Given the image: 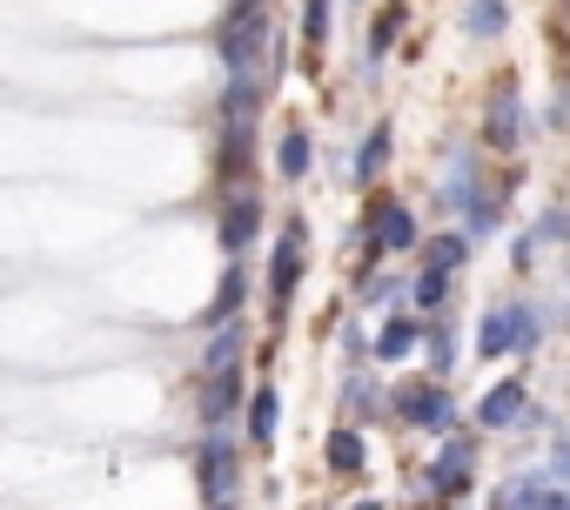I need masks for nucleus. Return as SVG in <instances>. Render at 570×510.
<instances>
[{
    "label": "nucleus",
    "mask_w": 570,
    "mask_h": 510,
    "mask_svg": "<svg viewBox=\"0 0 570 510\" xmlns=\"http://www.w3.org/2000/svg\"><path fill=\"white\" fill-rule=\"evenodd\" d=\"M436 215H456V228H463L470 242L503 222V182H483V155H476V148H450V155H443Z\"/></svg>",
    "instance_id": "obj_1"
},
{
    "label": "nucleus",
    "mask_w": 570,
    "mask_h": 510,
    "mask_svg": "<svg viewBox=\"0 0 570 510\" xmlns=\"http://www.w3.org/2000/svg\"><path fill=\"white\" fill-rule=\"evenodd\" d=\"M383 416H396L403 430H423V437H450L463 423L450 383H436V376H410V383L383 390Z\"/></svg>",
    "instance_id": "obj_2"
},
{
    "label": "nucleus",
    "mask_w": 570,
    "mask_h": 510,
    "mask_svg": "<svg viewBox=\"0 0 570 510\" xmlns=\"http://www.w3.org/2000/svg\"><path fill=\"white\" fill-rule=\"evenodd\" d=\"M303 276H309V222L289 215L268 242V323H289V303H296Z\"/></svg>",
    "instance_id": "obj_3"
},
{
    "label": "nucleus",
    "mask_w": 570,
    "mask_h": 510,
    "mask_svg": "<svg viewBox=\"0 0 570 510\" xmlns=\"http://www.w3.org/2000/svg\"><path fill=\"white\" fill-rule=\"evenodd\" d=\"M423 242V215L403 195H370L363 215V263H390V255H416Z\"/></svg>",
    "instance_id": "obj_4"
},
{
    "label": "nucleus",
    "mask_w": 570,
    "mask_h": 510,
    "mask_svg": "<svg viewBox=\"0 0 570 510\" xmlns=\"http://www.w3.org/2000/svg\"><path fill=\"white\" fill-rule=\"evenodd\" d=\"M195 483H202L208 503L235 497V483H242V437L235 430H202V443H195Z\"/></svg>",
    "instance_id": "obj_5"
},
{
    "label": "nucleus",
    "mask_w": 570,
    "mask_h": 510,
    "mask_svg": "<svg viewBox=\"0 0 570 510\" xmlns=\"http://www.w3.org/2000/svg\"><path fill=\"white\" fill-rule=\"evenodd\" d=\"M262 222H268V202H262L255 188H228V195H222V208H215V242H222L228 263H242V255H248V242L262 235Z\"/></svg>",
    "instance_id": "obj_6"
},
{
    "label": "nucleus",
    "mask_w": 570,
    "mask_h": 510,
    "mask_svg": "<svg viewBox=\"0 0 570 510\" xmlns=\"http://www.w3.org/2000/svg\"><path fill=\"white\" fill-rule=\"evenodd\" d=\"M483 148L490 155H523L530 148V101L517 88H497L483 101Z\"/></svg>",
    "instance_id": "obj_7"
},
{
    "label": "nucleus",
    "mask_w": 570,
    "mask_h": 510,
    "mask_svg": "<svg viewBox=\"0 0 570 510\" xmlns=\"http://www.w3.org/2000/svg\"><path fill=\"white\" fill-rule=\"evenodd\" d=\"M423 490L430 497H470L476 490V437H463V430H450L443 437V450H436V463L423 470Z\"/></svg>",
    "instance_id": "obj_8"
},
{
    "label": "nucleus",
    "mask_w": 570,
    "mask_h": 510,
    "mask_svg": "<svg viewBox=\"0 0 570 510\" xmlns=\"http://www.w3.org/2000/svg\"><path fill=\"white\" fill-rule=\"evenodd\" d=\"M503 330H510V350H503V363H537L543 336L557 330V303L517 296V303H503Z\"/></svg>",
    "instance_id": "obj_9"
},
{
    "label": "nucleus",
    "mask_w": 570,
    "mask_h": 510,
    "mask_svg": "<svg viewBox=\"0 0 570 510\" xmlns=\"http://www.w3.org/2000/svg\"><path fill=\"white\" fill-rule=\"evenodd\" d=\"M490 510H570V497H563V483L543 463H530V470H510L490 490Z\"/></svg>",
    "instance_id": "obj_10"
},
{
    "label": "nucleus",
    "mask_w": 570,
    "mask_h": 510,
    "mask_svg": "<svg viewBox=\"0 0 570 510\" xmlns=\"http://www.w3.org/2000/svg\"><path fill=\"white\" fill-rule=\"evenodd\" d=\"M416 343H423V316H416V310H390L383 330L370 336V370H396V363H410Z\"/></svg>",
    "instance_id": "obj_11"
},
{
    "label": "nucleus",
    "mask_w": 570,
    "mask_h": 510,
    "mask_svg": "<svg viewBox=\"0 0 570 510\" xmlns=\"http://www.w3.org/2000/svg\"><path fill=\"white\" fill-rule=\"evenodd\" d=\"M523 410H530V383L523 376H503L476 396V430L503 437V430H523Z\"/></svg>",
    "instance_id": "obj_12"
},
{
    "label": "nucleus",
    "mask_w": 570,
    "mask_h": 510,
    "mask_svg": "<svg viewBox=\"0 0 570 510\" xmlns=\"http://www.w3.org/2000/svg\"><path fill=\"white\" fill-rule=\"evenodd\" d=\"M390 161H396V128H390V121H370L363 148L343 161V182H350V188H376V182L390 175Z\"/></svg>",
    "instance_id": "obj_13"
},
{
    "label": "nucleus",
    "mask_w": 570,
    "mask_h": 510,
    "mask_svg": "<svg viewBox=\"0 0 570 510\" xmlns=\"http://www.w3.org/2000/svg\"><path fill=\"white\" fill-rule=\"evenodd\" d=\"M242 370H228V376H202L195 383V423L202 430H228L235 416H242Z\"/></svg>",
    "instance_id": "obj_14"
},
{
    "label": "nucleus",
    "mask_w": 570,
    "mask_h": 510,
    "mask_svg": "<svg viewBox=\"0 0 570 510\" xmlns=\"http://www.w3.org/2000/svg\"><path fill=\"white\" fill-rule=\"evenodd\" d=\"M336 416L343 423H383V383L376 370H343V390H336Z\"/></svg>",
    "instance_id": "obj_15"
},
{
    "label": "nucleus",
    "mask_w": 570,
    "mask_h": 510,
    "mask_svg": "<svg viewBox=\"0 0 570 510\" xmlns=\"http://www.w3.org/2000/svg\"><path fill=\"white\" fill-rule=\"evenodd\" d=\"M309 168H316V135L296 121V128H282V141H275V182H289V188H303L309 182Z\"/></svg>",
    "instance_id": "obj_16"
},
{
    "label": "nucleus",
    "mask_w": 570,
    "mask_h": 510,
    "mask_svg": "<svg viewBox=\"0 0 570 510\" xmlns=\"http://www.w3.org/2000/svg\"><path fill=\"white\" fill-rule=\"evenodd\" d=\"M470 248H476V242H470L463 228H436V235L416 242V263H423V269H443V276H463V269H470Z\"/></svg>",
    "instance_id": "obj_17"
},
{
    "label": "nucleus",
    "mask_w": 570,
    "mask_h": 510,
    "mask_svg": "<svg viewBox=\"0 0 570 510\" xmlns=\"http://www.w3.org/2000/svg\"><path fill=\"white\" fill-rule=\"evenodd\" d=\"M242 350H248L242 316H235V323H215V330H208V350H202V363H195V376H228V370H242Z\"/></svg>",
    "instance_id": "obj_18"
},
{
    "label": "nucleus",
    "mask_w": 570,
    "mask_h": 510,
    "mask_svg": "<svg viewBox=\"0 0 570 510\" xmlns=\"http://www.w3.org/2000/svg\"><path fill=\"white\" fill-rule=\"evenodd\" d=\"M416 356H430V376H436V383H450V376L463 370V350H456L450 316H423V343H416Z\"/></svg>",
    "instance_id": "obj_19"
},
{
    "label": "nucleus",
    "mask_w": 570,
    "mask_h": 510,
    "mask_svg": "<svg viewBox=\"0 0 570 510\" xmlns=\"http://www.w3.org/2000/svg\"><path fill=\"white\" fill-rule=\"evenodd\" d=\"M323 463H330V477H370V443H363V430H356V423H336V430L323 437Z\"/></svg>",
    "instance_id": "obj_20"
},
{
    "label": "nucleus",
    "mask_w": 570,
    "mask_h": 510,
    "mask_svg": "<svg viewBox=\"0 0 570 510\" xmlns=\"http://www.w3.org/2000/svg\"><path fill=\"white\" fill-rule=\"evenodd\" d=\"M450 296H456V276H443V269H416L410 290H403V303L416 316H450Z\"/></svg>",
    "instance_id": "obj_21"
},
{
    "label": "nucleus",
    "mask_w": 570,
    "mask_h": 510,
    "mask_svg": "<svg viewBox=\"0 0 570 510\" xmlns=\"http://www.w3.org/2000/svg\"><path fill=\"white\" fill-rule=\"evenodd\" d=\"M275 423H282V396H275V383H262L255 396H242V430H248L255 450L275 443Z\"/></svg>",
    "instance_id": "obj_22"
},
{
    "label": "nucleus",
    "mask_w": 570,
    "mask_h": 510,
    "mask_svg": "<svg viewBox=\"0 0 570 510\" xmlns=\"http://www.w3.org/2000/svg\"><path fill=\"white\" fill-rule=\"evenodd\" d=\"M456 28H463L470 41H503V35H510V0H463Z\"/></svg>",
    "instance_id": "obj_23"
},
{
    "label": "nucleus",
    "mask_w": 570,
    "mask_h": 510,
    "mask_svg": "<svg viewBox=\"0 0 570 510\" xmlns=\"http://www.w3.org/2000/svg\"><path fill=\"white\" fill-rule=\"evenodd\" d=\"M403 28H410V8H403V0H383L376 21H370V61H363V75H376V61L403 41Z\"/></svg>",
    "instance_id": "obj_24"
},
{
    "label": "nucleus",
    "mask_w": 570,
    "mask_h": 510,
    "mask_svg": "<svg viewBox=\"0 0 570 510\" xmlns=\"http://www.w3.org/2000/svg\"><path fill=\"white\" fill-rule=\"evenodd\" d=\"M242 296H248V276H242V263H228V269H222V290H215V303L202 310V330H215V323H235V316H242Z\"/></svg>",
    "instance_id": "obj_25"
},
{
    "label": "nucleus",
    "mask_w": 570,
    "mask_h": 510,
    "mask_svg": "<svg viewBox=\"0 0 570 510\" xmlns=\"http://www.w3.org/2000/svg\"><path fill=\"white\" fill-rule=\"evenodd\" d=\"M503 350H510L503 303H490V310H483V323H476V363H503Z\"/></svg>",
    "instance_id": "obj_26"
},
{
    "label": "nucleus",
    "mask_w": 570,
    "mask_h": 510,
    "mask_svg": "<svg viewBox=\"0 0 570 510\" xmlns=\"http://www.w3.org/2000/svg\"><path fill=\"white\" fill-rule=\"evenodd\" d=\"M336 350H343V370H370V330L356 316L336 323Z\"/></svg>",
    "instance_id": "obj_27"
},
{
    "label": "nucleus",
    "mask_w": 570,
    "mask_h": 510,
    "mask_svg": "<svg viewBox=\"0 0 570 510\" xmlns=\"http://www.w3.org/2000/svg\"><path fill=\"white\" fill-rule=\"evenodd\" d=\"M530 242H543V248L570 242V215H563V202H543V208H537V222H530Z\"/></svg>",
    "instance_id": "obj_28"
},
{
    "label": "nucleus",
    "mask_w": 570,
    "mask_h": 510,
    "mask_svg": "<svg viewBox=\"0 0 570 510\" xmlns=\"http://www.w3.org/2000/svg\"><path fill=\"white\" fill-rule=\"evenodd\" d=\"M403 290H410V276H370V283H363V310H383V303H403Z\"/></svg>",
    "instance_id": "obj_29"
},
{
    "label": "nucleus",
    "mask_w": 570,
    "mask_h": 510,
    "mask_svg": "<svg viewBox=\"0 0 570 510\" xmlns=\"http://www.w3.org/2000/svg\"><path fill=\"white\" fill-rule=\"evenodd\" d=\"M303 41H309V48L330 41V0H303Z\"/></svg>",
    "instance_id": "obj_30"
},
{
    "label": "nucleus",
    "mask_w": 570,
    "mask_h": 510,
    "mask_svg": "<svg viewBox=\"0 0 570 510\" xmlns=\"http://www.w3.org/2000/svg\"><path fill=\"white\" fill-rule=\"evenodd\" d=\"M510 269H517V276H530V269H537V242H530V228H517V235H510Z\"/></svg>",
    "instance_id": "obj_31"
},
{
    "label": "nucleus",
    "mask_w": 570,
    "mask_h": 510,
    "mask_svg": "<svg viewBox=\"0 0 570 510\" xmlns=\"http://www.w3.org/2000/svg\"><path fill=\"white\" fill-rule=\"evenodd\" d=\"M208 510H242V503H235V497H222V503H208Z\"/></svg>",
    "instance_id": "obj_32"
},
{
    "label": "nucleus",
    "mask_w": 570,
    "mask_h": 510,
    "mask_svg": "<svg viewBox=\"0 0 570 510\" xmlns=\"http://www.w3.org/2000/svg\"><path fill=\"white\" fill-rule=\"evenodd\" d=\"M356 510H383V503H376V497H363V503H356Z\"/></svg>",
    "instance_id": "obj_33"
},
{
    "label": "nucleus",
    "mask_w": 570,
    "mask_h": 510,
    "mask_svg": "<svg viewBox=\"0 0 570 510\" xmlns=\"http://www.w3.org/2000/svg\"><path fill=\"white\" fill-rule=\"evenodd\" d=\"M350 8H363V0H350Z\"/></svg>",
    "instance_id": "obj_34"
}]
</instances>
